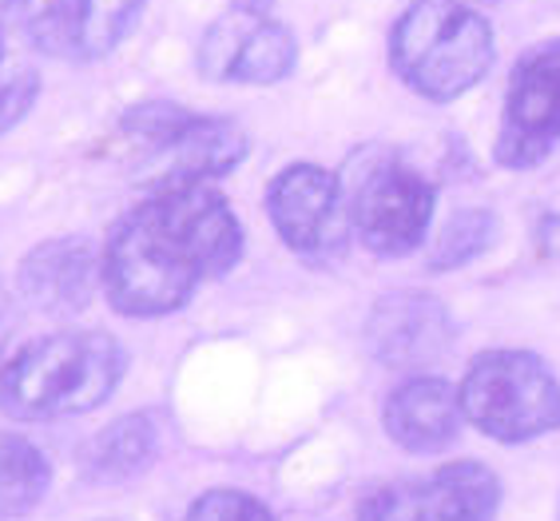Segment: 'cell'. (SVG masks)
<instances>
[{
	"mask_svg": "<svg viewBox=\"0 0 560 521\" xmlns=\"http://www.w3.org/2000/svg\"><path fill=\"white\" fill-rule=\"evenodd\" d=\"M243 231L219 192L207 184L155 187L112 228L100 271L119 315H172L211 275L238 263Z\"/></svg>",
	"mask_w": 560,
	"mask_h": 521,
	"instance_id": "cell-1",
	"label": "cell"
},
{
	"mask_svg": "<svg viewBox=\"0 0 560 521\" xmlns=\"http://www.w3.org/2000/svg\"><path fill=\"white\" fill-rule=\"evenodd\" d=\"M124 374V350L104 331H65L24 347L0 370V410L16 422H52L96 410Z\"/></svg>",
	"mask_w": 560,
	"mask_h": 521,
	"instance_id": "cell-2",
	"label": "cell"
},
{
	"mask_svg": "<svg viewBox=\"0 0 560 521\" xmlns=\"http://www.w3.org/2000/svg\"><path fill=\"white\" fill-rule=\"evenodd\" d=\"M497 60L493 24L462 0H418L389 28V68L421 100L450 104Z\"/></svg>",
	"mask_w": 560,
	"mask_h": 521,
	"instance_id": "cell-3",
	"label": "cell"
},
{
	"mask_svg": "<svg viewBox=\"0 0 560 521\" xmlns=\"http://www.w3.org/2000/svg\"><path fill=\"white\" fill-rule=\"evenodd\" d=\"M457 398L465 422L493 442L521 445L560 430V379L533 350H481L465 370Z\"/></svg>",
	"mask_w": 560,
	"mask_h": 521,
	"instance_id": "cell-4",
	"label": "cell"
},
{
	"mask_svg": "<svg viewBox=\"0 0 560 521\" xmlns=\"http://www.w3.org/2000/svg\"><path fill=\"white\" fill-rule=\"evenodd\" d=\"M438 207V187L398 155H374L354 180L350 228L374 255L401 259L425 243Z\"/></svg>",
	"mask_w": 560,
	"mask_h": 521,
	"instance_id": "cell-5",
	"label": "cell"
},
{
	"mask_svg": "<svg viewBox=\"0 0 560 521\" xmlns=\"http://www.w3.org/2000/svg\"><path fill=\"white\" fill-rule=\"evenodd\" d=\"M560 148V36L533 44L513 65L501 104L493 160L509 172H533Z\"/></svg>",
	"mask_w": 560,
	"mask_h": 521,
	"instance_id": "cell-6",
	"label": "cell"
},
{
	"mask_svg": "<svg viewBox=\"0 0 560 521\" xmlns=\"http://www.w3.org/2000/svg\"><path fill=\"white\" fill-rule=\"evenodd\" d=\"M294 36L287 24L267 21L259 9H235L219 16L199 44V72L219 84L267 88L291 77Z\"/></svg>",
	"mask_w": 560,
	"mask_h": 521,
	"instance_id": "cell-7",
	"label": "cell"
},
{
	"mask_svg": "<svg viewBox=\"0 0 560 521\" xmlns=\"http://www.w3.org/2000/svg\"><path fill=\"white\" fill-rule=\"evenodd\" d=\"M453 347V319L442 299L425 291H389L366 319L370 359L389 370H425Z\"/></svg>",
	"mask_w": 560,
	"mask_h": 521,
	"instance_id": "cell-8",
	"label": "cell"
},
{
	"mask_svg": "<svg viewBox=\"0 0 560 521\" xmlns=\"http://www.w3.org/2000/svg\"><path fill=\"white\" fill-rule=\"evenodd\" d=\"M267 211L282 243L302 255H323V251L338 247L350 228V216H342L338 175L314 167V163H294L270 180Z\"/></svg>",
	"mask_w": 560,
	"mask_h": 521,
	"instance_id": "cell-9",
	"label": "cell"
},
{
	"mask_svg": "<svg viewBox=\"0 0 560 521\" xmlns=\"http://www.w3.org/2000/svg\"><path fill=\"white\" fill-rule=\"evenodd\" d=\"M100 279H104L100 255L80 235L40 243L16 267V291H21L24 303H33L44 315L84 311L92 303V294H96Z\"/></svg>",
	"mask_w": 560,
	"mask_h": 521,
	"instance_id": "cell-10",
	"label": "cell"
},
{
	"mask_svg": "<svg viewBox=\"0 0 560 521\" xmlns=\"http://www.w3.org/2000/svg\"><path fill=\"white\" fill-rule=\"evenodd\" d=\"M386 435L410 450V454H438L445 445L457 442L462 435V398L457 386L442 374H410L389 391L382 406Z\"/></svg>",
	"mask_w": 560,
	"mask_h": 521,
	"instance_id": "cell-11",
	"label": "cell"
},
{
	"mask_svg": "<svg viewBox=\"0 0 560 521\" xmlns=\"http://www.w3.org/2000/svg\"><path fill=\"white\" fill-rule=\"evenodd\" d=\"M151 172L160 175L155 187L172 184H207L219 180L247 155V136L223 116H195L187 112L184 124L151 148Z\"/></svg>",
	"mask_w": 560,
	"mask_h": 521,
	"instance_id": "cell-12",
	"label": "cell"
},
{
	"mask_svg": "<svg viewBox=\"0 0 560 521\" xmlns=\"http://www.w3.org/2000/svg\"><path fill=\"white\" fill-rule=\"evenodd\" d=\"M160 454V426L151 414H128L100 430L92 442L80 450V470L92 482H128L140 478L143 470Z\"/></svg>",
	"mask_w": 560,
	"mask_h": 521,
	"instance_id": "cell-13",
	"label": "cell"
},
{
	"mask_svg": "<svg viewBox=\"0 0 560 521\" xmlns=\"http://www.w3.org/2000/svg\"><path fill=\"white\" fill-rule=\"evenodd\" d=\"M425 494H430L433 521H493L501 510V478L474 458L445 462L425 482Z\"/></svg>",
	"mask_w": 560,
	"mask_h": 521,
	"instance_id": "cell-14",
	"label": "cell"
},
{
	"mask_svg": "<svg viewBox=\"0 0 560 521\" xmlns=\"http://www.w3.org/2000/svg\"><path fill=\"white\" fill-rule=\"evenodd\" d=\"M48 458L21 435H0V518H24L48 494Z\"/></svg>",
	"mask_w": 560,
	"mask_h": 521,
	"instance_id": "cell-15",
	"label": "cell"
},
{
	"mask_svg": "<svg viewBox=\"0 0 560 521\" xmlns=\"http://www.w3.org/2000/svg\"><path fill=\"white\" fill-rule=\"evenodd\" d=\"M148 0H72L75 60L108 56L136 28Z\"/></svg>",
	"mask_w": 560,
	"mask_h": 521,
	"instance_id": "cell-16",
	"label": "cell"
},
{
	"mask_svg": "<svg viewBox=\"0 0 560 521\" xmlns=\"http://www.w3.org/2000/svg\"><path fill=\"white\" fill-rule=\"evenodd\" d=\"M0 12L33 48L48 56H75L72 0H0Z\"/></svg>",
	"mask_w": 560,
	"mask_h": 521,
	"instance_id": "cell-17",
	"label": "cell"
},
{
	"mask_svg": "<svg viewBox=\"0 0 560 521\" xmlns=\"http://www.w3.org/2000/svg\"><path fill=\"white\" fill-rule=\"evenodd\" d=\"M497 243V216L489 207H465L442 228L430 251V271H457Z\"/></svg>",
	"mask_w": 560,
	"mask_h": 521,
	"instance_id": "cell-18",
	"label": "cell"
},
{
	"mask_svg": "<svg viewBox=\"0 0 560 521\" xmlns=\"http://www.w3.org/2000/svg\"><path fill=\"white\" fill-rule=\"evenodd\" d=\"M358 521H433L425 482H386L370 489L358 506Z\"/></svg>",
	"mask_w": 560,
	"mask_h": 521,
	"instance_id": "cell-19",
	"label": "cell"
},
{
	"mask_svg": "<svg viewBox=\"0 0 560 521\" xmlns=\"http://www.w3.org/2000/svg\"><path fill=\"white\" fill-rule=\"evenodd\" d=\"M184 521H275L259 498L243 489H211L187 510Z\"/></svg>",
	"mask_w": 560,
	"mask_h": 521,
	"instance_id": "cell-20",
	"label": "cell"
},
{
	"mask_svg": "<svg viewBox=\"0 0 560 521\" xmlns=\"http://www.w3.org/2000/svg\"><path fill=\"white\" fill-rule=\"evenodd\" d=\"M36 96H40V77L36 72H16L12 80H4L0 84V131L16 128L33 112Z\"/></svg>",
	"mask_w": 560,
	"mask_h": 521,
	"instance_id": "cell-21",
	"label": "cell"
},
{
	"mask_svg": "<svg viewBox=\"0 0 560 521\" xmlns=\"http://www.w3.org/2000/svg\"><path fill=\"white\" fill-rule=\"evenodd\" d=\"M537 243H540V251H545V255H560V211H552V216L540 219Z\"/></svg>",
	"mask_w": 560,
	"mask_h": 521,
	"instance_id": "cell-22",
	"label": "cell"
},
{
	"mask_svg": "<svg viewBox=\"0 0 560 521\" xmlns=\"http://www.w3.org/2000/svg\"><path fill=\"white\" fill-rule=\"evenodd\" d=\"M267 0H238V9H262Z\"/></svg>",
	"mask_w": 560,
	"mask_h": 521,
	"instance_id": "cell-23",
	"label": "cell"
},
{
	"mask_svg": "<svg viewBox=\"0 0 560 521\" xmlns=\"http://www.w3.org/2000/svg\"><path fill=\"white\" fill-rule=\"evenodd\" d=\"M462 4H481V0H462Z\"/></svg>",
	"mask_w": 560,
	"mask_h": 521,
	"instance_id": "cell-24",
	"label": "cell"
},
{
	"mask_svg": "<svg viewBox=\"0 0 560 521\" xmlns=\"http://www.w3.org/2000/svg\"><path fill=\"white\" fill-rule=\"evenodd\" d=\"M557 521H560V506H557Z\"/></svg>",
	"mask_w": 560,
	"mask_h": 521,
	"instance_id": "cell-25",
	"label": "cell"
}]
</instances>
